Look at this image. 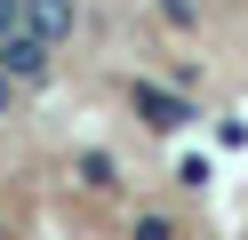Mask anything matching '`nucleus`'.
Returning a JSON list of instances; mask_svg holds the SVG:
<instances>
[{
    "label": "nucleus",
    "mask_w": 248,
    "mask_h": 240,
    "mask_svg": "<svg viewBox=\"0 0 248 240\" xmlns=\"http://www.w3.org/2000/svg\"><path fill=\"white\" fill-rule=\"evenodd\" d=\"M168 32H200V0H152Z\"/></svg>",
    "instance_id": "nucleus-5"
},
{
    "label": "nucleus",
    "mask_w": 248,
    "mask_h": 240,
    "mask_svg": "<svg viewBox=\"0 0 248 240\" xmlns=\"http://www.w3.org/2000/svg\"><path fill=\"white\" fill-rule=\"evenodd\" d=\"M0 32H16V0H0Z\"/></svg>",
    "instance_id": "nucleus-8"
},
{
    "label": "nucleus",
    "mask_w": 248,
    "mask_h": 240,
    "mask_svg": "<svg viewBox=\"0 0 248 240\" xmlns=\"http://www.w3.org/2000/svg\"><path fill=\"white\" fill-rule=\"evenodd\" d=\"M48 56H56V48L48 40H40V32H0V72H8V80H16V88H24V80H48Z\"/></svg>",
    "instance_id": "nucleus-2"
},
{
    "label": "nucleus",
    "mask_w": 248,
    "mask_h": 240,
    "mask_svg": "<svg viewBox=\"0 0 248 240\" xmlns=\"http://www.w3.org/2000/svg\"><path fill=\"white\" fill-rule=\"evenodd\" d=\"M128 104H136V120L160 128V136H176V128L200 120V104H192L184 88H168V80H128Z\"/></svg>",
    "instance_id": "nucleus-1"
},
{
    "label": "nucleus",
    "mask_w": 248,
    "mask_h": 240,
    "mask_svg": "<svg viewBox=\"0 0 248 240\" xmlns=\"http://www.w3.org/2000/svg\"><path fill=\"white\" fill-rule=\"evenodd\" d=\"M16 24L56 48V40H72V24H80V0H16Z\"/></svg>",
    "instance_id": "nucleus-3"
},
{
    "label": "nucleus",
    "mask_w": 248,
    "mask_h": 240,
    "mask_svg": "<svg viewBox=\"0 0 248 240\" xmlns=\"http://www.w3.org/2000/svg\"><path fill=\"white\" fill-rule=\"evenodd\" d=\"M72 176H80L88 192H112V184H120V160H112V152H96V144H88V152L72 160Z\"/></svg>",
    "instance_id": "nucleus-4"
},
{
    "label": "nucleus",
    "mask_w": 248,
    "mask_h": 240,
    "mask_svg": "<svg viewBox=\"0 0 248 240\" xmlns=\"http://www.w3.org/2000/svg\"><path fill=\"white\" fill-rule=\"evenodd\" d=\"M8 104H16V80H8V72H0V120H8Z\"/></svg>",
    "instance_id": "nucleus-7"
},
{
    "label": "nucleus",
    "mask_w": 248,
    "mask_h": 240,
    "mask_svg": "<svg viewBox=\"0 0 248 240\" xmlns=\"http://www.w3.org/2000/svg\"><path fill=\"white\" fill-rule=\"evenodd\" d=\"M128 240H176V224H168V216H160V208H144V216H136V224H128Z\"/></svg>",
    "instance_id": "nucleus-6"
}]
</instances>
